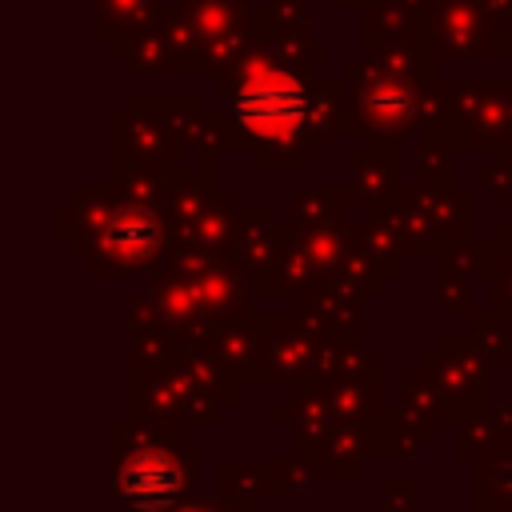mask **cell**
Here are the masks:
<instances>
[{
	"mask_svg": "<svg viewBox=\"0 0 512 512\" xmlns=\"http://www.w3.org/2000/svg\"><path fill=\"white\" fill-rule=\"evenodd\" d=\"M120 488L124 496L136 504V508H156V504H168L180 488V472L168 456H156V452H144L136 456L124 476H120Z\"/></svg>",
	"mask_w": 512,
	"mask_h": 512,
	"instance_id": "1",
	"label": "cell"
}]
</instances>
